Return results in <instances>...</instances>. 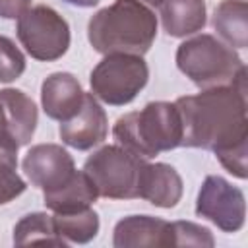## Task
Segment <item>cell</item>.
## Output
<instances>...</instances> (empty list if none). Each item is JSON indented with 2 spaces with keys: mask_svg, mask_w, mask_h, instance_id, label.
Instances as JSON below:
<instances>
[{
  "mask_svg": "<svg viewBox=\"0 0 248 248\" xmlns=\"http://www.w3.org/2000/svg\"><path fill=\"white\" fill-rule=\"evenodd\" d=\"M174 105L182 122L180 145L211 149L231 174L246 178V76L231 85L209 87L198 95L180 97Z\"/></svg>",
  "mask_w": 248,
  "mask_h": 248,
  "instance_id": "obj_1",
  "label": "cell"
},
{
  "mask_svg": "<svg viewBox=\"0 0 248 248\" xmlns=\"http://www.w3.org/2000/svg\"><path fill=\"white\" fill-rule=\"evenodd\" d=\"M87 35L101 54L143 56L155 41L157 19L140 0H114L89 19Z\"/></svg>",
  "mask_w": 248,
  "mask_h": 248,
  "instance_id": "obj_2",
  "label": "cell"
},
{
  "mask_svg": "<svg viewBox=\"0 0 248 248\" xmlns=\"http://www.w3.org/2000/svg\"><path fill=\"white\" fill-rule=\"evenodd\" d=\"M120 147L138 159H151L182 141V122L174 103H149L141 110L120 116L112 128Z\"/></svg>",
  "mask_w": 248,
  "mask_h": 248,
  "instance_id": "obj_3",
  "label": "cell"
},
{
  "mask_svg": "<svg viewBox=\"0 0 248 248\" xmlns=\"http://www.w3.org/2000/svg\"><path fill=\"white\" fill-rule=\"evenodd\" d=\"M176 66L202 89L231 85L246 76L240 56L213 35H198L182 43L176 50Z\"/></svg>",
  "mask_w": 248,
  "mask_h": 248,
  "instance_id": "obj_4",
  "label": "cell"
},
{
  "mask_svg": "<svg viewBox=\"0 0 248 248\" xmlns=\"http://www.w3.org/2000/svg\"><path fill=\"white\" fill-rule=\"evenodd\" d=\"M143 159L134 157L120 145H105L95 151L83 165L97 194L110 200L138 198L136 184Z\"/></svg>",
  "mask_w": 248,
  "mask_h": 248,
  "instance_id": "obj_5",
  "label": "cell"
},
{
  "mask_svg": "<svg viewBox=\"0 0 248 248\" xmlns=\"http://www.w3.org/2000/svg\"><path fill=\"white\" fill-rule=\"evenodd\" d=\"M149 70L141 56L107 54L91 72V91L107 105L130 103L147 83Z\"/></svg>",
  "mask_w": 248,
  "mask_h": 248,
  "instance_id": "obj_6",
  "label": "cell"
},
{
  "mask_svg": "<svg viewBox=\"0 0 248 248\" xmlns=\"http://www.w3.org/2000/svg\"><path fill=\"white\" fill-rule=\"evenodd\" d=\"M17 39L37 60H56L70 46L66 19L48 6H35L17 17Z\"/></svg>",
  "mask_w": 248,
  "mask_h": 248,
  "instance_id": "obj_7",
  "label": "cell"
},
{
  "mask_svg": "<svg viewBox=\"0 0 248 248\" xmlns=\"http://www.w3.org/2000/svg\"><path fill=\"white\" fill-rule=\"evenodd\" d=\"M196 213L209 219L225 232H236L244 225V194L221 176H207L200 188Z\"/></svg>",
  "mask_w": 248,
  "mask_h": 248,
  "instance_id": "obj_8",
  "label": "cell"
},
{
  "mask_svg": "<svg viewBox=\"0 0 248 248\" xmlns=\"http://www.w3.org/2000/svg\"><path fill=\"white\" fill-rule=\"evenodd\" d=\"M23 170L33 186L48 192L70 180L76 172V167L72 155L60 145L39 143L27 151L23 159Z\"/></svg>",
  "mask_w": 248,
  "mask_h": 248,
  "instance_id": "obj_9",
  "label": "cell"
},
{
  "mask_svg": "<svg viewBox=\"0 0 248 248\" xmlns=\"http://www.w3.org/2000/svg\"><path fill=\"white\" fill-rule=\"evenodd\" d=\"M107 114L93 93H83L79 110L60 124V138L74 149H91L107 138Z\"/></svg>",
  "mask_w": 248,
  "mask_h": 248,
  "instance_id": "obj_10",
  "label": "cell"
},
{
  "mask_svg": "<svg viewBox=\"0 0 248 248\" xmlns=\"http://www.w3.org/2000/svg\"><path fill=\"white\" fill-rule=\"evenodd\" d=\"M116 248H169L172 246L170 223L149 217V215H132L114 227Z\"/></svg>",
  "mask_w": 248,
  "mask_h": 248,
  "instance_id": "obj_11",
  "label": "cell"
},
{
  "mask_svg": "<svg viewBox=\"0 0 248 248\" xmlns=\"http://www.w3.org/2000/svg\"><path fill=\"white\" fill-rule=\"evenodd\" d=\"M138 198L157 207H174L182 196V180L178 172L165 163H141L136 184Z\"/></svg>",
  "mask_w": 248,
  "mask_h": 248,
  "instance_id": "obj_12",
  "label": "cell"
},
{
  "mask_svg": "<svg viewBox=\"0 0 248 248\" xmlns=\"http://www.w3.org/2000/svg\"><path fill=\"white\" fill-rule=\"evenodd\" d=\"M83 101V91L79 81L66 72L50 74L41 87V103L48 118L54 120H68L72 118Z\"/></svg>",
  "mask_w": 248,
  "mask_h": 248,
  "instance_id": "obj_13",
  "label": "cell"
},
{
  "mask_svg": "<svg viewBox=\"0 0 248 248\" xmlns=\"http://www.w3.org/2000/svg\"><path fill=\"white\" fill-rule=\"evenodd\" d=\"M0 105L4 112V128L14 136L19 145H27L37 128L35 103L17 89H2Z\"/></svg>",
  "mask_w": 248,
  "mask_h": 248,
  "instance_id": "obj_14",
  "label": "cell"
},
{
  "mask_svg": "<svg viewBox=\"0 0 248 248\" xmlns=\"http://www.w3.org/2000/svg\"><path fill=\"white\" fill-rule=\"evenodd\" d=\"M45 203L54 213H72L89 207L97 198V188L93 186L91 178L81 170H76L70 180H66L62 186L43 192Z\"/></svg>",
  "mask_w": 248,
  "mask_h": 248,
  "instance_id": "obj_15",
  "label": "cell"
},
{
  "mask_svg": "<svg viewBox=\"0 0 248 248\" xmlns=\"http://www.w3.org/2000/svg\"><path fill=\"white\" fill-rule=\"evenodd\" d=\"M163 27L170 37H186L205 25L203 0H163L161 4Z\"/></svg>",
  "mask_w": 248,
  "mask_h": 248,
  "instance_id": "obj_16",
  "label": "cell"
},
{
  "mask_svg": "<svg viewBox=\"0 0 248 248\" xmlns=\"http://www.w3.org/2000/svg\"><path fill=\"white\" fill-rule=\"evenodd\" d=\"M248 4L244 0H223L213 14V27L227 41V46L244 48L248 45Z\"/></svg>",
  "mask_w": 248,
  "mask_h": 248,
  "instance_id": "obj_17",
  "label": "cell"
},
{
  "mask_svg": "<svg viewBox=\"0 0 248 248\" xmlns=\"http://www.w3.org/2000/svg\"><path fill=\"white\" fill-rule=\"evenodd\" d=\"M14 244L29 246V244H50V246H66V240L60 238L54 227L52 215L46 213H29L17 221L14 227Z\"/></svg>",
  "mask_w": 248,
  "mask_h": 248,
  "instance_id": "obj_18",
  "label": "cell"
},
{
  "mask_svg": "<svg viewBox=\"0 0 248 248\" xmlns=\"http://www.w3.org/2000/svg\"><path fill=\"white\" fill-rule=\"evenodd\" d=\"M56 232L66 242H78L85 244L91 238H95L99 231V217L93 209L85 207L72 213H56L52 215Z\"/></svg>",
  "mask_w": 248,
  "mask_h": 248,
  "instance_id": "obj_19",
  "label": "cell"
},
{
  "mask_svg": "<svg viewBox=\"0 0 248 248\" xmlns=\"http://www.w3.org/2000/svg\"><path fill=\"white\" fill-rule=\"evenodd\" d=\"M170 231H172V246L211 248L215 244L209 229L190 223V221H174V223H170Z\"/></svg>",
  "mask_w": 248,
  "mask_h": 248,
  "instance_id": "obj_20",
  "label": "cell"
},
{
  "mask_svg": "<svg viewBox=\"0 0 248 248\" xmlns=\"http://www.w3.org/2000/svg\"><path fill=\"white\" fill-rule=\"evenodd\" d=\"M25 70V58L21 50L8 39L0 35V81L8 83L17 79Z\"/></svg>",
  "mask_w": 248,
  "mask_h": 248,
  "instance_id": "obj_21",
  "label": "cell"
},
{
  "mask_svg": "<svg viewBox=\"0 0 248 248\" xmlns=\"http://www.w3.org/2000/svg\"><path fill=\"white\" fill-rule=\"evenodd\" d=\"M17 163L0 159V205L12 202L25 190V182L16 172Z\"/></svg>",
  "mask_w": 248,
  "mask_h": 248,
  "instance_id": "obj_22",
  "label": "cell"
},
{
  "mask_svg": "<svg viewBox=\"0 0 248 248\" xmlns=\"http://www.w3.org/2000/svg\"><path fill=\"white\" fill-rule=\"evenodd\" d=\"M29 4L31 0H0V17H19L25 10H29Z\"/></svg>",
  "mask_w": 248,
  "mask_h": 248,
  "instance_id": "obj_23",
  "label": "cell"
},
{
  "mask_svg": "<svg viewBox=\"0 0 248 248\" xmlns=\"http://www.w3.org/2000/svg\"><path fill=\"white\" fill-rule=\"evenodd\" d=\"M66 2H70V4H74V6H81V8H89V6H95L99 0H66Z\"/></svg>",
  "mask_w": 248,
  "mask_h": 248,
  "instance_id": "obj_24",
  "label": "cell"
},
{
  "mask_svg": "<svg viewBox=\"0 0 248 248\" xmlns=\"http://www.w3.org/2000/svg\"><path fill=\"white\" fill-rule=\"evenodd\" d=\"M143 2H147V4H151V6H159L163 0H143Z\"/></svg>",
  "mask_w": 248,
  "mask_h": 248,
  "instance_id": "obj_25",
  "label": "cell"
},
{
  "mask_svg": "<svg viewBox=\"0 0 248 248\" xmlns=\"http://www.w3.org/2000/svg\"><path fill=\"white\" fill-rule=\"evenodd\" d=\"M0 126H4V112H2V105H0Z\"/></svg>",
  "mask_w": 248,
  "mask_h": 248,
  "instance_id": "obj_26",
  "label": "cell"
}]
</instances>
